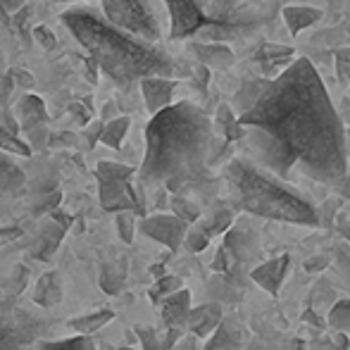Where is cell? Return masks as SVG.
I'll use <instances>...</instances> for the list:
<instances>
[{"label": "cell", "mask_w": 350, "mask_h": 350, "mask_svg": "<svg viewBox=\"0 0 350 350\" xmlns=\"http://www.w3.org/2000/svg\"><path fill=\"white\" fill-rule=\"evenodd\" d=\"M124 281H126V262L120 260V262H107L103 265L100 269V286L105 293L115 295L124 288Z\"/></svg>", "instance_id": "obj_18"}, {"label": "cell", "mask_w": 350, "mask_h": 350, "mask_svg": "<svg viewBox=\"0 0 350 350\" xmlns=\"http://www.w3.org/2000/svg\"><path fill=\"white\" fill-rule=\"evenodd\" d=\"M215 162V126L198 105L184 100L165 107L146 126L143 186H165L174 196L208 181Z\"/></svg>", "instance_id": "obj_2"}, {"label": "cell", "mask_w": 350, "mask_h": 350, "mask_svg": "<svg viewBox=\"0 0 350 350\" xmlns=\"http://www.w3.org/2000/svg\"><path fill=\"white\" fill-rule=\"evenodd\" d=\"M72 226V219L65 215V212H57V210H53L51 215L43 219V226H41V231H38V236L33 239V243H31V258L33 260H51L53 258V253L57 250V245L62 243V239H65V234H67V229Z\"/></svg>", "instance_id": "obj_9"}, {"label": "cell", "mask_w": 350, "mask_h": 350, "mask_svg": "<svg viewBox=\"0 0 350 350\" xmlns=\"http://www.w3.org/2000/svg\"><path fill=\"white\" fill-rule=\"evenodd\" d=\"M136 334L141 336V343H143V348H146V350H170V346L174 343V338H176V332H172L170 336L162 341L160 334H157L155 329H150V327H136Z\"/></svg>", "instance_id": "obj_21"}, {"label": "cell", "mask_w": 350, "mask_h": 350, "mask_svg": "<svg viewBox=\"0 0 350 350\" xmlns=\"http://www.w3.org/2000/svg\"><path fill=\"white\" fill-rule=\"evenodd\" d=\"M19 234H22V229H19V226L3 224V226H0V245H5V243H10V241H14Z\"/></svg>", "instance_id": "obj_30"}, {"label": "cell", "mask_w": 350, "mask_h": 350, "mask_svg": "<svg viewBox=\"0 0 350 350\" xmlns=\"http://www.w3.org/2000/svg\"><path fill=\"white\" fill-rule=\"evenodd\" d=\"M62 295H65V281H62V274L57 269H51V272L41 274V279L33 286V300L36 305H41L43 310H51L55 305L62 303Z\"/></svg>", "instance_id": "obj_10"}, {"label": "cell", "mask_w": 350, "mask_h": 350, "mask_svg": "<svg viewBox=\"0 0 350 350\" xmlns=\"http://www.w3.org/2000/svg\"><path fill=\"white\" fill-rule=\"evenodd\" d=\"M241 329L231 322L221 319L219 327L212 332V338L208 341L205 350H239L241 348Z\"/></svg>", "instance_id": "obj_16"}, {"label": "cell", "mask_w": 350, "mask_h": 350, "mask_svg": "<svg viewBox=\"0 0 350 350\" xmlns=\"http://www.w3.org/2000/svg\"><path fill=\"white\" fill-rule=\"evenodd\" d=\"M22 5V0H0V14H8L12 10H17Z\"/></svg>", "instance_id": "obj_32"}, {"label": "cell", "mask_w": 350, "mask_h": 350, "mask_svg": "<svg viewBox=\"0 0 350 350\" xmlns=\"http://www.w3.org/2000/svg\"><path fill=\"white\" fill-rule=\"evenodd\" d=\"M286 269H288V255H281L277 260H267V262L258 265V267L250 272L255 284H260L269 295H277L281 288V281L286 277Z\"/></svg>", "instance_id": "obj_12"}, {"label": "cell", "mask_w": 350, "mask_h": 350, "mask_svg": "<svg viewBox=\"0 0 350 350\" xmlns=\"http://www.w3.org/2000/svg\"><path fill=\"white\" fill-rule=\"evenodd\" d=\"M53 3H86V0H53Z\"/></svg>", "instance_id": "obj_35"}, {"label": "cell", "mask_w": 350, "mask_h": 350, "mask_svg": "<svg viewBox=\"0 0 350 350\" xmlns=\"http://www.w3.org/2000/svg\"><path fill=\"white\" fill-rule=\"evenodd\" d=\"M129 117H115L112 122H107L105 129L100 131V141L110 148H120L122 141H124L126 131H129Z\"/></svg>", "instance_id": "obj_19"}, {"label": "cell", "mask_w": 350, "mask_h": 350, "mask_svg": "<svg viewBox=\"0 0 350 350\" xmlns=\"http://www.w3.org/2000/svg\"><path fill=\"white\" fill-rule=\"evenodd\" d=\"M120 350H129V348H120Z\"/></svg>", "instance_id": "obj_36"}, {"label": "cell", "mask_w": 350, "mask_h": 350, "mask_svg": "<svg viewBox=\"0 0 350 350\" xmlns=\"http://www.w3.org/2000/svg\"><path fill=\"white\" fill-rule=\"evenodd\" d=\"M103 17L120 31H126L148 43L160 41L162 24L152 0H100Z\"/></svg>", "instance_id": "obj_6"}, {"label": "cell", "mask_w": 350, "mask_h": 350, "mask_svg": "<svg viewBox=\"0 0 350 350\" xmlns=\"http://www.w3.org/2000/svg\"><path fill=\"white\" fill-rule=\"evenodd\" d=\"M191 312V293L186 288H179L176 293L167 295L162 300V319L170 329H179L186 324Z\"/></svg>", "instance_id": "obj_13"}, {"label": "cell", "mask_w": 350, "mask_h": 350, "mask_svg": "<svg viewBox=\"0 0 350 350\" xmlns=\"http://www.w3.org/2000/svg\"><path fill=\"white\" fill-rule=\"evenodd\" d=\"M253 165L279 181L295 174L336 186L348 174L346 129L308 57H298L272 81H258L236 117Z\"/></svg>", "instance_id": "obj_1"}, {"label": "cell", "mask_w": 350, "mask_h": 350, "mask_svg": "<svg viewBox=\"0 0 350 350\" xmlns=\"http://www.w3.org/2000/svg\"><path fill=\"white\" fill-rule=\"evenodd\" d=\"M141 91L146 98V107L157 115L160 110L172 105V91H174V81L172 79H162V77H150L141 81Z\"/></svg>", "instance_id": "obj_11"}, {"label": "cell", "mask_w": 350, "mask_h": 350, "mask_svg": "<svg viewBox=\"0 0 350 350\" xmlns=\"http://www.w3.org/2000/svg\"><path fill=\"white\" fill-rule=\"evenodd\" d=\"M115 224H117V234H120V239L124 241V243H131V241H134V231H136L134 212H117Z\"/></svg>", "instance_id": "obj_25"}, {"label": "cell", "mask_w": 350, "mask_h": 350, "mask_svg": "<svg viewBox=\"0 0 350 350\" xmlns=\"http://www.w3.org/2000/svg\"><path fill=\"white\" fill-rule=\"evenodd\" d=\"M38 350H96L91 336H72V338H62V341H46L41 343Z\"/></svg>", "instance_id": "obj_22"}, {"label": "cell", "mask_w": 350, "mask_h": 350, "mask_svg": "<svg viewBox=\"0 0 350 350\" xmlns=\"http://www.w3.org/2000/svg\"><path fill=\"white\" fill-rule=\"evenodd\" d=\"M172 212H174V217L184 219L186 224H191V221H196L200 217L198 205L186 198V196H174V198H172Z\"/></svg>", "instance_id": "obj_24"}, {"label": "cell", "mask_w": 350, "mask_h": 350, "mask_svg": "<svg viewBox=\"0 0 350 350\" xmlns=\"http://www.w3.org/2000/svg\"><path fill=\"white\" fill-rule=\"evenodd\" d=\"M14 117L19 120L22 131H31L46 122V105H43L41 98L27 96L17 103V107H14Z\"/></svg>", "instance_id": "obj_15"}, {"label": "cell", "mask_w": 350, "mask_h": 350, "mask_svg": "<svg viewBox=\"0 0 350 350\" xmlns=\"http://www.w3.org/2000/svg\"><path fill=\"white\" fill-rule=\"evenodd\" d=\"M341 191L350 198V179H343V181H341Z\"/></svg>", "instance_id": "obj_34"}, {"label": "cell", "mask_w": 350, "mask_h": 350, "mask_svg": "<svg viewBox=\"0 0 350 350\" xmlns=\"http://www.w3.org/2000/svg\"><path fill=\"white\" fill-rule=\"evenodd\" d=\"M0 148L17 152V155H31V150H29L27 143H22L19 139H14V134H8L5 129H0Z\"/></svg>", "instance_id": "obj_28"}, {"label": "cell", "mask_w": 350, "mask_h": 350, "mask_svg": "<svg viewBox=\"0 0 350 350\" xmlns=\"http://www.w3.org/2000/svg\"><path fill=\"white\" fill-rule=\"evenodd\" d=\"M134 174H136L134 167L117 165V162H100V165L96 167L98 181H100V179H107V181H129Z\"/></svg>", "instance_id": "obj_20"}, {"label": "cell", "mask_w": 350, "mask_h": 350, "mask_svg": "<svg viewBox=\"0 0 350 350\" xmlns=\"http://www.w3.org/2000/svg\"><path fill=\"white\" fill-rule=\"evenodd\" d=\"M36 38H38V43H43L46 48H53V46H55V38H53V33L48 31L46 27H38V29H36Z\"/></svg>", "instance_id": "obj_31"}, {"label": "cell", "mask_w": 350, "mask_h": 350, "mask_svg": "<svg viewBox=\"0 0 350 350\" xmlns=\"http://www.w3.org/2000/svg\"><path fill=\"white\" fill-rule=\"evenodd\" d=\"M179 288H181V279L179 277H162L155 284V288H152V298H155V300L167 298V295L176 293Z\"/></svg>", "instance_id": "obj_27"}, {"label": "cell", "mask_w": 350, "mask_h": 350, "mask_svg": "<svg viewBox=\"0 0 350 350\" xmlns=\"http://www.w3.org/2000/svg\"><path fill=\"white\" fill-rule=\"evenodd\" d=\"M224 181L229 200L236 210L265 219L288 221V224L317 226L319 215L298 191L260 170L245 157H236L224 167Z\"/></svg>", "instance_id": "obj_4"}, {"label": "cell", "mask_w": 350, "mask_h": 350, "mask_svg": "<svg viewBox=\"0 0 350 350\" xmlns=\"http://www.w3.org/2000/svg\"><path fill=\"white\" fill-rule=\"evenodd\" d=\"M229 224H231V212L221 210V212H215V217H212L210 221H203V224H200V231H203L205 236H215V234L226 231Z\"/></svg>", "instance_id": "obj_26"}, {"label": "cell", "mask_w": 350, "mask_h": 350, "mask_svg": "<svg viewBox=\"0 0 350 350\" xmlns=\"http://www.w3.org/2000/svg\"><path fill=\"white\" fill-rule=\"evenodd\" d=\"M184 243H186V248H189L191 253H200V250H205V245H208V236H205L200 229L189 231V234H186V239H184Z\"/></svg>", "instance_id": "obj_29"}, {"label": "cell", "mask_w": 350, "mask_h": 350, "mask_svg": "<svg viewBox=\"0 0 350 350\" xmlns=\"http://www.w3.org/2000/svg\"><path fill=\"white\" fill-rule=\"evenodd\" d=\"M139 231L148 239L167 245L170 250H179L189 234V224L174 215H150L139 221Z\"/></svg>", "instance_id": "obj_8"}, {"label": "cell", "mask_w": 350, "mask_h": 350, "mask_svg": "<svg viewBox=\"0 0 350 350\" xmlns=\"http://www.w3.org/2000/svg\"><path fill=\"white\" fill-rule=\"evenodd\" d=\"M329 327L338 329L341 334H350V300H341L329 312Z\"/></svg>", "instance_id": "obj_23"}, {"label": "cell", "mask_w": 350, "mask_h": 350, "mask_svg": "<svg viewBox=\"0 0 350 350\" xmlns=\"http://www.w3.org/2000/svg\"><path fill=\"white\" fill-rule=\"evenodd\" d=\"M112 317H115L112 310H96V312H88L83 317L70 319V329H74L79 336H88V334L103 329L107 322H112Z\"/></svg>", "instance_id": "obj_17"}, {"label": "cell", "mask_w": 350, "mask_h": 350, "mask_svg": "<svg viewBox=\"0 0 350 350\" xmlns=\"http://www.w3.org/2000/svg\"><path fill=\"white\" fill-rule=\"evenodd\" d=\"M27 198V172L0 152V226L8 224Z\"/></svg>", "instance_id": "obj_7"}, {"label": "cell", "mask_w": 350, "mask_h": 350, "mask_svg": "<svg viewBox=\"0 0 350 350\" xmlns=\"http://www.w3.org/2000/svg\"><path fill=\"white\" fill-rule=\"evenodd\" d=\"M62 22L72 31V36L91 53L98 67L120 86L150 77L170 79L179 70L176 60L167 55L165 48L120 31L91 8L83 5L70 8L62 14Z\"/></svg>", "instance_id": "obj_3"}, {"label": "cell", "mask_w": 350, "mask_h": 350, "mask_svg": "<svg viewBox=\"0 0 350 350\" xmlns=\"http://www.w3.org/2000/svg\"><path fill=\"white\" fill-rule=\"evenodd\" d=\"M221 322V310L219 305H200V308H191L186 327L196 334V336H210Z\"/></svg>", "instance_id": "obj_14"}, {"label": "cell", "mask_w": 350, "mask_h": 350, "mask_svg": "<svg viewBox=\"0 0 350 350\" xmlns=\"http://www.w3.org/2000/svg\"><path fill=\"white\" fill-rule=\"evenodd\" d=\"M12 79H14L17 83H24L27 88H31V86H33V79L29 77L27 72H22V74H19V72H12Z\"/></svg>", "instance_id": "obj_33"}, {"label": "cell", "mask_w": 350, "mask_h": 350, "mask_svg": "<svg viewBox=\"0 0 350 350\" xmlns=\"http://www.w3.org/2000/svg\"><path fill=\"white\" fill-rule=\"evenodd\" d=\"M348 350H350V343H348Z\"/></svg>", "instance_id": "obj_37"}, {"label": "cell", "mask_w": 350, "mask_h": 350, "mask_svg": "<svg viewBox=\"0 0 350 350\" xmlns=\"http://www.w3.org/2000/svg\"><path fill=\"white\" fill-rule=\"evenodd\" d=\"M174 41L203 36L210 41L248 36L267 17L255 3L245 0H165Z\"/></svg>", "instance_id": "obj_5"}]
</instances>
